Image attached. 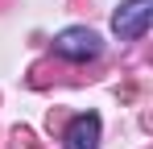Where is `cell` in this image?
<instances>
[{
	"label": "cell",
	"instance_id": "3",
	"mask_svg": "<svg viewBox=\"0 0 153 149\" xmlns=\"http://www.w3.org/2000/svg\"><path fill=\"white\" fill-rule=\"evenodd\" d=\"M62 149H100V116L95 112H83L66 124V137Z\"/></svg>",
	"mask_w": 153,
	"mask_h": 149
},
{
	"label": "cell",
	"instance_id": "2",
	"mask_svg": "<svg viewBox=\"0 0 153 149\" xmlns=\"http://www.w3.org/2000/svg\"><path fill=\"white\" fill-rule=\"evenodd\" d=\"M149 21H153V0H124L112 13V33L120 42H137V37H145Z\"/></svg>",
	"mask_w": 153,
	"mask_h": 149
},
{
	"label": "cell",
	"instance_id": "1",
	"mask_svg": "<svg viewBox=\"0 0 153 149\" xmlns=\"http://www.w3.org/2000/svg\"><path fill=\"white\" fill-rule=\"evenodd\" d=\"M54 50H58L62 58H71V62H87V58H100L103 54V42H100L95 29L71 25V29H62V33L54 37Z\"/></svg>",
	"mask_w": 153,
	"mask_h": 149
}]
</instances>
